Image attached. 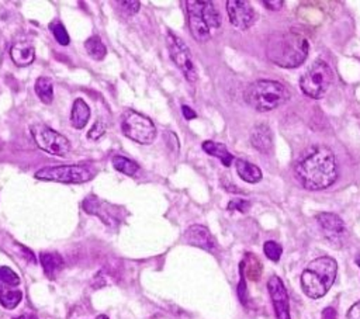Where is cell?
I'll return each instance as SVG.
<instances>
[{"label":"cell","mask_w":360,"mask_h":319,"mask_svg":"<svg viewBox=\"0 0 360 319\" xmlns=\"http://www.w3.org/2000/svg\"><path fill=\"white\" fill-rule=\"evenodd\" d=\"M295 176L307 190H325L338 179L335 153L327 146H314L305 150L295 164Z\"/></svg>","instance_id":"cell-1"},{"label":"cell","mask_w":360,"mask_h":319,"mask_svg":"<svg viewBox=\"0 0 360 319\" xmlns=\"http://www.w3.org/2000/svg\"><path fill=\"white\" fill-rule=\"evenodd\" d=\"M308 51H310V44L307 38L294 30L275 33L266 42L268 60L286 69L300 67L307 60Z\"/></svg>","instance_id":"cell-2"},{"label":"cell","mask_w":360,"mask_h":319,"mask_svg":"<svg viewBox=\"0 0 360 319\" xmlns=\"http://www.w3.org/2000/svg\"><path fill=\"white\" fill-rule=\"evenodd\" d=\"M338 273L336 260L323 256L313 260L301 275V288L307 297L318 300L324 297L335 283Z\"/></svg>","instance_id":"cell-3"},{"label":"cell","mask_w":360,"mask_h":319,"mask_svg":"<svg viewBox=\"0 0 360 319\" xmlns=\"http://www.w3.org/2000/svg\"><path fill=\"white\" fill-rule=\"evenodd\" d=\"M186 6L193 38L198 42L209 41L223 24L220 13L212 2H203V0H189Z\"/></svg>","instance_id":"cell-4"},{"label":"cell","mask_w":360,"mask_h":319,"mask_svg":"<svg viewBox=\"0 0 360 319\" xmlns=\"http://www.w3.org/2000/svg\"><path fill=\"white\" fill-rule=\"evenodd\" d=\"M289 98L287 87L276 80H256L245 90V101L258 112H272Z\"/></svg>","instance_id":"cell-5"},{"label":"cell","mask_w":360,"mask_h":319,"mask_svg":"<svg viewBox=\"0 0 360 319\" xmlns=\"http://www.w3.org/2000/svg\"><path fill=\"white\" fill-rule=\"evenodd\" d=\"M334 80V72L325 61H316L300 79L302 93L311 98H321Z\"/></svg>","instance_id":"cell-6"},{"label":"cell","mask_w":360,"mask_h":319,"mask_svg":"<svg viewBox=\"0 0 360 319\" xmlns=\"http://www.w3.org/2000/svg\"><path fill=\"white\" fill-rule=\"evenodd\" d=\"M121 131L127 138L141 145L152 144L157 137V127L152 120L134 110H127L124 113Z\"/></svg>","instance_id":"cell-7"},{"label":"cell","mask_w":360,"mask_h":319,"mask_svg":"<svg viewBox=\"0 0 360 319\" xmlns=\"http://www.w3.org/2000/svg\"><path fill=\"white\" fill-rule=\"evenodd\" d=\"M38 180L60 182V183H85L93 178V173L86 166L65 165V166H46L40 169L35 175Z\"/></svg>","instance_id":"cell-8"},{"label":"cell","mask_w":360,"mask_h":319,"mask_svg":"<svg viewBox=\"0 0 360 319\" xmlns=\"http://www.w3.org/2000/svg\"><path fill=\"white\" fill-rule=\"evenodd\" d=\"M31 135L38 148L54 156H67L71 152L69 141L60 132L51 130L45 126L31 127Z\"/></svg>","instance_id":"cell-9"},{"label":"cell","mask_w":360,"mask_h":319,"mask_svg":"<svg viewBox=\"0 0 360 319\" xmlns=\"http://www.w3.org/2000/svg\"><path fill=\"white\" fill-rule=\"evenodd\" d=\"M166 42H168L171 58L175 62V65L183 72L185 78L189 82H196L197 80V69L194 67L193 57H191V52H190L189 46L183 42V40H180L173 33H168Z\"/></svg>","instance_id":"cell-10"},{"label":"cell","mask_w":360,"mask_h":319,"mask_svg":"<svg viewBox=\"0 0 360 319\" xmlns=\"http://www.w3.org/2000/svg\"><path fill=\"white\" fill-rule=\"evenodd\" d=\"M227 12L231 24L238 30H248L256 21V12L245 0H228Z\"/></svg>","instance_id":"cell-11"},{"label":"cell","mask_w":360,"mask_h":319,"mask_svg":"<svg viewBox=\"0 0 360 319\" xmlns=\"http://www.w3.org/2000/svg\"><path fill=\"white\" fill-rule=\"evenodd\" d=\"M268 290L273 302L275 313L277 319H290V305L289 294L280 277L273 276L268 282Z\"/></svg>","instance_id":"cell-12"},{"label":"cell","mask_w":360,"mask_h":319,"mask_svg":"<svg viewBox=\"0 0 360 319\" xmlns=\"http://www.w3.org/2000/svg\"><path fill=\"white\" fill-rule=\"evenodd\" d=\"M317 221L324 232V236L331 243L342 242L346 234V227L339 216L332 214V212H321V214L317 216Z\"/></svg>","instance_id":"cell-13"},{"label":"cell","mask_w":360,"mask_h":319,"mask_svg":"<svg viewBox=\"0 0 360 319\" xmlns=\"http://www.w3.org/2000/svg\"><path fill=\"white\" fill-rule=\"evenodd\" d=\"M83 208L89 214L97 216L103 223L114 227L119 223V218L116 217L114 211H113V205H110L106 201H101L94 196H89L85 198L83 201Z\"/></svg>","instance_id":"cell-14"},{"label":"cell","mask_w":360,"mask_h":319,"mask_svg":"<svg viewBox=\"0 0 360 319\" xmlns=\"http://www.w3.org/2000/svg\"><path fill=\"white\" fill-rule=\"evenodd\" d=\"M186 243L213 252L217 248V242L212 232L203 225H191L183 235Z\"/></svg>","instance_id":"cell-15"},{"label":"cell","mask_w":360,"mask_h":319,"mask_svg":"<svg viewBox=\"0 0 360 319\" xmlns=\"http://www.w3.org/2000/svg\"><path fill=\"white\" fill-rule=\"evenodd\" d=\"M250 144L261 153H271L273 149V134L268 124H259L250 131Z\"/></svg>","instance_id":"cell-16"},{"label":"cell","mask_w":360,"mask_h":319,"mask_svg":"<svg viewBox=\"0 0 360 319\" xmlns=\"http://www.w3.org/2000/svg\"><path fill=\"white\" fill-rule=\"evenodd\" d=\"M10 58L20 68L28 67L35 60V49L31 42L19 41V42L13 44L10 48Z\"/></svg>","instance_id":"cell-17"},{"label":"cell","mask_w":360,"mask_h":319,"mask_svg":"<svg viewBox=\"0 0 360 319\" xmlns=\"http://www.w3.org/2000/svg\"><path fill=\"white\" fill-rule=\"evenodd\" d=\"M90 119V107L83 98H76L71 112V124L76 130H83Z\"/></svg>","instance_id":"cell-18"},{"label":"cell","mask_w":360,"mask_h":319,"mask_svg":"<svg viewBox=\"0 0 360 319\" xmlns=\"http://www.w3.org/2000/svg\"><path fill=\"white\" fill-rule=\"evenodd\" d=\"M40 261L42 264V269L45 272V275L49 279H55L57 275L64 268V259L60 253H41L40 255Z\"/></svg>","instance_id":"cell-19"},{"label":"cell","mask_w":360,"mask_h":319,"mask_svg":"<svg viewBox=\"0 0 360 319\" xmlns=\"http://www.w3.org/2000/svg\"><path fill=\"white\" fill-rule=\"evenodd\" d=\"M235 168L239 178L246 183H258L262 180V171L245 159H237Z\"/></svg>","instance_id":"cell-20"},{"label":"cell","mask_w":360,"mask_h":319,"mask_svg":"<svg viewBox=\"0 0 360 319\" xmlns=\"http://www.w3.org/2000/svg\"><path fill=\"white\" fill-rule=\"evenodd\" d=\"M201 148L205 153H209V155L220 159L225 168L231 166V162L234 161V156L227 149V146L224 144H218V142H214V141H204Z\"/></svg>","instance_id":"cell-21"},{"label":"cell","mask_w":360,"mask_h":319,"mask_svg":"<svg viewBox=\"0 0 360 319\" xmlns=\"http://www.w3.org/2000/svg\"><path fill=\"white\" fill-rule=\"evenodd\" d=\"M261 275H262L261 260L256 256L248 253L246 257L243 259V261L241 263V276L248 277L249 280H253V282H258Z\"/></svg>","instance_id":"cell-22"},{"label":"cell","mask_w":360,"mask_h":319,"mask_svg":"<svg viewBox=\"0 0 360 319\" xmlns=\"http://www.w3.org/2000/svg\"><path fill=\"white\" fill-rule=\"evenodd\" d=\"M85 48H86V52L89 54V57H92L94 61L105 60L106 55H108L106 45L103 44V41L97 35H93V37L87 38L85 41Z\"/></svg>","instance_id":"cell-23"},{"label":"cell","mask_w":360,"mask_h":319,"mask_svg":"<svg viewBox=\"0 0 360 319\" xmlns=\"http://www.w3.org/2000/svg\"><path fill=\"white\" fill-rule=\"evenodd\" d=\"M35 93L44 104H51L54 100V85L49 78H38L35 82Z\"/></svg>","instance_id":"cell-24"},{"label":"cell","mask_w":360,"mask_h":319,"mask_svg":"<svg viewBox=\"0 0 360 319\" xmlns=\"http://www.w3.org/2000/svg\"><path fill=\"white\" fill-rule=\"evenodd\" d=\"M112 164L116 171H119L127 176H134L139 169V166L134 161H131V159H128L126 156H120V155L113 156Z\"/></svg>","instance_id":"cell-25"},{"label":"cell","mask_w":360,"mask_h":319,"mask_svg":"<svg viewBox=\"0 0 360 319\" xmlns=\"http://www.w3.org/2000/svg\"><path fill=\"white\" fill-rule=\"evenodd\" d=\"M20 284V277L10 268H0V291L8 290L6 287H17Z\"/></svg>","instance_id":"cell-26"},{"label":"cell","mask_w":360,"mask_h":319,"mask_svg":"<svg viewBox=\"0 0 360 319\" xmlns=\"http://www.w3.org/2000/svg\"><path fill=\"white\" fill-rule=\"evenodd\" d=\"M23 300V293L20 290H3L0 291V304L8 309L16 308Z\"/></svg>","instance_id":"cell-27"},{"label":"cell","mask_w":360,"mask_h":319,"mask_svg":"<svg viewBox=\"0 0 360 319\" xmlns=\"http://www.w3.org/2000/svg\"><path fill=\"white\" fill-rule=\"evenodd\" d=\"M49 28H51V31H53V35L55 37V40L58 41L60 45H64V46L69 45L71 38H69V34H68V31H67V28L64 27L62 23H60V21L51 23Z\"/></svg>","instance_id":"cell-28"},{"label":"cell","mask_w":360,"mask_h":319,"mask_svg":"<svg viewBox=\"0 0 360 319\" xmlns=\"http://www.w3.org/2000/svg\"><path fill=\"white\" fill-rule=\"evenodd\" d=\"M264 250H265L266 257L271 259L272 261H279L280 257H282V253H283L282 246L277 242H275V241H268L264 245Z\"/></svg>","instance_id":"cell-29"},{"label":"cell","mask_w":360,"mask_h":319,"mask_svg":"<svg viewBox=\"0 0 360 319\" xmlns=\"http://www.w3.org/2000/svg\"><path fill=\"white\" fill-rule=\"evenodd\" d=\"M106 132V124L105 121H103L101 119H97L96 123L93 124V127L90 128V131L87 132V138L89 139H93V141H97L100 139L103 135H105Z\"/></svg>","instance_id":"cell-30"},{"label":"cell","mask_w":360,"mask_h":319,"mask_svg":"<svg viewBox=\"0 0 360 319\" xmlns=\"http://www.w3.org/2000/svg\"><path fill=\"white\" fill-rule=\"evenodd\" d=\"M249 207H250V202L243 200V198H234L228 204V209L230 211L237 209V211H241V212H246L249 209Z\"/></svg>","instance_id":"cell-31"},{"label":"cell","mask_w":360,"mask_h":319,"mask_svg":"<svg viewBox=\"0 0 360 319\" xmlns=\"http://www.w3.org/2000/svg\"><path fill=\"white\" fill-rule=\"evenodd\" d=\"M120 6H123V9L130 13V15H135L139 10V2H120Z\"/></svg>","instance_id":"cell-32"},{"label":"cell","mask_w":360,"mask_h":319,"mask_svg":"<svg viewBox=\"0 0 360 319\" xmlns=\"http://www.w3.org/2000/svg\"><path fill=\"white\" fill-rule=\"evenodd\" d=\"M348 319H360V301L353 304L348 311Z\"/></svg>","instance_id":"cell-33"},{"label":"cell","mask_w":360,"mask_h":319,"mask_svg":"<svg viewBox=\"0 0 360 319\" xmlns=\"http://www.w3.org/2000/svg\"><path fill=\"white\" fill-rule=\"evenodd\" d=\"M238 293H239V298L243 304H246L248 301V293H246V284H245V277H241L239 282V287H238Z\"/></svg>","instance_id":"cell-34"},{"label":"cell","mask_w":360,"mask_h":319,"mask_svg":"<svg viewBox=\"0 0 360 319\" xmlns=\"http://www.w3.org/2000/svg\"><path fill=\"white\" fill-rule=\"evenodd\" d=\"M264 5L269 9V10H280L283 8V2L282 0H276V2H271V0H265Z\"/></svg>","instance_id":"cell-35"},{"label":"cell","mask_w":360,"mask_h":319,"mask_svg":"<svg viewBox=\"0 0 360 319\" xmlns=\"http://www.w3.org/2000/svg\"><path fill=\"white\" fill-rule=\"evenodd\" d=\"M182 113H183L186 120H193V119L197 117V114L189 107V105H182Z\"/></svg>","instance_id":"cell-36"},{"label":"cell","mask_w":360,"mask_h":319,"mask_svg":"<svg viewBox=\"0 0 360 319\" xmlns=\"http://www.w3.org/2000/svg\"><path fill=\"white\" fill-rule=\"evenodd\" d=\"M323 319H336V311L334 308H325L323 312Z\"/></svg>","instance_id":"cell-37"},{"label":"cell","mask_w":360,"mask_h":319,"mask_svg":"<svg viewBox=\"0 0 360 319\" xmlns=\"http://www.w3.org/2000/svg\"><path fill=\"white\" fill-rule=\"evenodd\" d=\"M15 319H38L35 315H31V313H26V315H20V316H17V318H15Z\"/></svg>","instance_id":"cell-38"},{"label":"cell","mask_w":360,"mask_h":319,"mask_svg":"<svg viewBox=\"0 0 360 319\" xmlns=\"http://www.w3.org/2000/svg\"><path fill=\"white\" fill-rule=\"evenodd\" d=\"M356 264L360 268V253L356 256Z\"/></svg>","instance_id":"cell-39"},{"label":"cell","mask_w":360,"mask_h":319,"mask_svg":"<svg viewBox=\"0 0 360 319\" xmlns=\"http://www.w3.org/2000/svg\"><path fill=\"white\" fill-rule=\"evenodd\" d=\"M96 319H109L106 315H98Z\"/></svg>","instance_id":"cell-40"}]
</instances>
